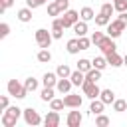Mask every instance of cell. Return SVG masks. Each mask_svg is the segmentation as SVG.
<instances>
[{"instance_id": "cell-1", "label": "cell", "mask_w": 127, "mask_h": 127, "mask_svg": "<svg viewBox=\"0 0 127 127\" xmlns=\"http://www.w3.org/2000/svg\"><path fill=\"white\" fill-rule=\"evenodd\" d=\"M20 115H24V109H20V107H16V105L4 109V113H2V117H0L2 127H14L16 121L20 119Z\"/></svg>"}, {"instance_id": "cell-2", "label": "cell", "mask_w": 127, "mask_h": 127, "mask_svg": "<svg viewBox=\"0 0 127 127\" xmlns=\"http://www.w3.org/2000/svg\"><path fill=\"white\" fill-rule=\"evenodd\" d=\"M6 89H8V95H12V97H16V99H24V97L28 95L26 85L20 83L18 79H10L8 85H6Z\"/></svg>"}, {"instance_id": "cell-3", "label": "cell", "mask_w": 127, "mask_h": 127, "mask_svg": "<svg viewBox=\"0 0 127 127\" xmlns=\"http://www.w3.org/2000/svg\"><path fill=\"white\" fill-rule=\"evenodd\" d=\"M105 28H107V36H111V38L115 40V38H119V36H121V34L125 32L127 24H125V22H123L121 18H117V20H111V22H109V24H107Z\"/></svg>"}, {"instance_id": "cell-4", "label": "cell", "mask_w": 127, "mask_h": 127, "mask_svg": "<svg viewBox=\"0 0 127 127\" xmlns=\"http://www.w3.org/2000/svg\"><path fill=\"white\" fill-rule=\"evenodd\" d=\"M81 91H83V95H85V97H89V99H97V97H99V93H101V89H99L97 81H89V79H85V81L81 83Z\"/></svg>"}, {"instance_id": "cell-5", "label": "cell", "mask_w": 127, "mask_h": 127, "mask_svg": "<svg viewBox=\"0 0 127 127\" xmlns=\"http://www.w3.org/2000/svg\"><path fill=\"white\" fill-rule=\"evenodd\" d=\"M52 40H54V36H52V32H48L46 28L36 30V44H38L40 48H50V46H52Z\"/></svg>"}, {"instance_id": "cell-6", "label": "cell", "mask_w": 127, "mask_h": 127, "mask_svg": "<svg viewBox=\"0 0 127 127\" xmlns=\"http://www.w3.org/2000/svg\"><path fill=\"white\" fill-rule=\"evenodd\" d=\"M24 121H26V125H32V127H38L40 123H44V119L40 117V113L36 109H32V107L24 109Z\"/></svg>"}, {"instance_id": "cell-7", "label": "cell", "mask_w": 127, "mask_h": 127, "mask_svg": "<svg viewBox=\"0 0 127 127\" xmlns=\"http://www.w3.org/2000/svg\"><path fill=\"white\" fill-rule=\"evenodd\" d=\"M97 48L101 50V54H103V56H109V54L117 52V46H115V42H113V38H111V36H105V38L97 44Z\"/></svg>"}, {"instance_id": "cell-8", "label": "cell", "mask_w": 127, "mask_h": 127, "mask_svg": "<svg viewBox=\"0 0 127 127\" xmlns=\"http://www.w3.org/2000/svg\"><path fill=\"white\" fill-rule=\"evenodd\" d=\"M79 20H81V18H79V12H77V10H65V12L62 14V22H64L65 28H73V24L79 22Z\"/></svg>"}, {"instance_id": "cell-9", "label": "cell", "mask_w": 127, "mask_h": 127, "mask_svg": "<svg viewBox=\"0 0 127 127\" xmlns=\"http://www.w3.org/2000/svg\"><path fill=\"white\" fill-rule=\"evenodd\" d=\"M64 103L69 109H77L81 105V95H77V93H64Z\"/></svg>"}, {"instance_id": "cell-10", "label": "cell", "mask_w": 127, "mask_h": 127, "mask_svg": "<svg viewBox=\"0 0 127 127\" xmlns=\"http://www.w3.org/2000/svg\"><path fill=\"white\" fill-rule=\"evenodd\" d=\"M64 30H65V26L62 22V16L54 18V22H52V36H54V40H60L64 36Z\"/></svg>"}, {"instance_id": "cell-11", "label": "cell", "mask_w": 127, "mask_h": 127, "mask_svg": "<svg viewBox=\"0 0 127 127\" xmlns=\"http://www.w3.org/2000/svg\"><path fill=\"white\" fill-rule=\"evenodd\" d=\"M65 123H67V127H79L83 123V115L79 111H69L65 117Z\"/></svg>"}, {"instance_id": "cell-12", "label": "cell", "mask_w": 127, "mask_h": 127, "mask_svg": "<svg viewBox=\"0 0 127 127\" xmlns=\"http://www.w3.org/2000/svg\"><path fill=\"white\" fill-rule=\"evenodd\" d=\"M44 125L46 127H58L60 125V113L58 111H48L46 113V117H44Z\"/></svg>"}, {"instance_id": "cell-13", "label": "cell", "mask_w": 127, "mask_h": 127, "mask_svg": "<svg viewBox=\"0 0 127 127\" xmlns=\"http://www.w3.org/2000/svg\"><path fill=\"white\" fill-rule=\"evenodd\" d=\"M58 79H60V77H58L56 71H46L44 77H42V83H44V87H56Z\"/></svg>"}, {"instance_id": "cell-14", "label": "cell", "mask_w": 127, "mask_h": 127, "mask_svg": "<svg viewBox=\"0 0 127 127\" xmlns=\"http://www.w3.org/2000/svg\"><path fill=\"white\" fill-rule=\"evenodd\" d=\"M71 79L69 77H60L58 79V83H56V89L60 91V93H69V89H71Z\"/></svg>"}, {"instance_id": "cell-15", "label": "cell", "mask_w": 127, "mask_h": 127, "mask_svg": "<svg viewBox=\"0 0 127 127\" xmlns=\"http://www.w3.org/2000/svg\"><path fill=\"white\" fill-rule=\"evenodd\" d=\"M99 99H101L105 105H113V101H115V93H113V89H101Z\"/></svg>"}, {"instance_id": "cell-16", "label": "cell", "mask_w": 127, "mask_h": 127, "mask_svg": "<svg viewBox=\"0 0 127 127\" xmlns=\"http://www.w3.org/2000/svg\"><path fill=\"white\" fill-rule=\"evenodd\" d=\"M16 18H18L20 22H24V24H26V22H30V20H32V8H30V6L20 8V10H18V14H16Z\"/></svg>"}, {"instance_id": "cell-17", "label": "cell", "mask_w": 127, "mask_h": 127, "mask_svg": "<svg viewBox=\"0 0 127 127\" xmlns=\"http://www.w3.org/2000/svg\"><path fill=\"white\" fill-rule=\"evenodd\" d=\"M109 22H111V16H109V14H105V12H101V10H99V14H95V26L105 28Z\"/></svg>"}, {"instance_id": "cell-18", "label": "cell", "mask_w": 127, "mask_h": 127, "mask_svg": "<svg viewBox=\"0 0 127 127\" xmlns=\"http://www.w3.org/2000/svg\"><path fill=\"white\" fill-rule=\"evenodd\" d=\"M107 58V64L111 65V67H121L123 65V58L117 54V52H113V54H109V56H105Z\"/></svg>"}, {"instance_id": "cell-19", "label": "cell", "mask_w": 127, "mask_h": 127, "mask_svg": "<svg viewBox=\"0 0 127 127\" xmlns=\"http://www.w3.org/2000/svg\"><path fill=\"white\" fill-rule=\"evenodd\" d=\"M103 107H105V103L97 97V99H91V105H89V111L93 113V115H99V113H103Z\"/></svg>"}, {"instance_id": "cell-20", "label": "cell", "mask_w": 127, "mask_h": 127, "mask_svg": "<svg viewBox=\"0 0 127 127\" xmlns=\"http://www.w3.org/2000/svg\"><path fill=\"white\" fill-rule=\"evenodd\" d=\"M79 18H81V20H85V22H89V20H95V12H93V8H89V6H83V8L79 10Z\"/></svg>"}, {"instance_id": "cell-21", "label": "cell", "mask_w": 127, "mask_h": 127, "mask_svg": "<svg viewBox=\"0 0 127 127\" xmlns=\"http://www.w3.org/2000/svg\"><path fill=\"white\" fill-rule=\"evenodd\" d=\"M73 32H75L77 38H79V36H85V34H87V22H85V20L75 22V24H73Z\"/></svg>"}, {"instance_id": "cell-22", "label": "cell", "mask_w": 127, "mask_h": 127, "mask_svg": "<svg viewBox=\"0 0 127 127\" xmlns=\"http://www.w3.org/2000/svg\"><path fill=\"white\" fill-rule=\"evenodd\" d=\"M36 60H38L40 64H48V62H52V54H50V50H48V48H40Z\"/></svg>"}, {"instance_id": "cell-23", "label": "cell", "mask_w": 127, "mask_h": 127, "mask_svg": "<svg viewBox=\"0 0 127 127\" xmlns=\"http://www.w3.org/2000/svg\"><path fill=\"white\" fill-rule=\"evenodd\" d=\"M65 50H67V54H77L81 48H79V40L77 38H71V40H67V44H65Z\"/></svg>"}, {"instance_id": "cell-24", "label": "cell", "mask_w": 127, "mask_h": 127, "mask_svg": "<svg viewBox=\"0 0 127 127\" xmlns=\"http://www.w3.org/2000/svg\"><path fill=\"white\" fill-rule=\"evenodd\" d=\"M69 79H71V83H73V85H81V83L85 81V73H83V71H79V69H75V71H71Z\"/></svg>"}, {"instance_id": "cell-25", "label": "cell", "mask_w": 127, "mask_h": 127, "mask_svg": "<svg viewBox=\"0 0 127 127\" xmlns=\"http://www.w3.org/2000/svg\"><path fill=\"white\" fill-rule=\"evenodd\" d=\"M91 64H93V67H97V69H101V71H103V69L109 65L105 56H97V58H93V60H91Z\"/></svg>"}, {"instance_id": "cell-26", "label": "cell", "mask_w": 127, "mask_h": 127, "mask_svg": "<svg viewBox=\"0 0 127 127\" xmlns=\"http://www.w3.org/2000/svg\"><path fill=\"white\" fill-rule=\"evenodd\" d=\"M56 73H58V77H69V75H71V69H69L67 64H60V65L56 67Z\"/></svg>"}, {"instance_id": "cell-27", "label": "cell", "mask_w": 127, "mask_h": 127, "mask_svg": "<svg viewBox=\"0 0 127 127\" xmlns=\"http://www.w3.org/2000/svg\"><path fill=\"white\" fill-rule=\"evenodd\" d=\"M54 89H56V87H44V89L40 91V99L46 101V103L52 101V99H54Z\"/></svg>"}, {"instance_id": "cell-28", "label": "cell", "mask_w": 127, "mask_h": 127, "mask_svg": "<svg viewBox=\"0 0 127 127\" xmlns=\"http://www.w3.org/2000/svg\"><path fill=\"white\" fill-rule=\"evenodd\" d=\"M91 67H93L91 60H85V58H81V60L77 62V69H79V71H83V73H87V71H89Z\"/></svg>"}, {"instance_id": "cell-29", "label": "cell", "mask_w": 127, "mask_h": 127, "mask_svg": "<svg viewBox=\"0 0 127 127\" xmlns=\"http://www.w3.org/2000/svg\"><path fill=\"white\" fill-rule=\"evenodd\" d=\"M85 79H89V81H99V79H101V69L91 67V69L85 73Z\"/></svg>"}, {"instance_id": "cell-30", "label": "cell", "mask_w": 127, "mask_h": 127, "mask_svg": "<svg viewBox=\"0 0 127 127\" xmlns=\"http://www.w3.org/2000/svg\"><path fill=\"white\" fill-rule=\"evenodd\" d=\"M48 16H52V18H58V16H62V10L58 8V4H56V0L48 4Z\"/></svg>"}, {"instance_id": "cell-31", "label": "cell", "mask_w": 127, "mask_h": 127, "mask_svg": "<svg viewBox=\"0 0 127 127\" xmlns=\"http://www.w3.org/2000/svg\"><path fill=\"white\" fill-rule=\"evenodd\" d=\"M125 109H127V99H115V101H113V111L123 113Z\"/></svg>"}, {"instance_id": "cell-32", "label": "cell", "mask_w": 127, "mask_h": 127, "mask_svg": "<svg viewBox=\"0 0 127 127\" xmlns=\"http://www.w3.org/2000/svg\"><path fill=\"white\" fill-rule=\"evenodd\" d=\"M64 107H65L64 99H58V97H54V99L50 101V109H54V111H62Z\"/></svg>"}, {"instance_id": "cell-33", "label": "cell", "mask_w": 127, "mask_h": 127, "mask_svg": "<svg viewBox=\"0 0 127 127\" xmlns=\"http://www.w3.org/2000/svg\"><path fill=\"white\" fill-rule=\"evenodd\" d=\"M24 85H26L28 91H36V89H38V79H36V77H26Z\"/></svg>"}, {"instance_id": "cell-34", "label": "cell", "mask_w": 127, "mask_h": 127, "mask_svg": "<svg viewBox=\"0 0 127 127\" xmlns=\"http://www.w3.org/2000/svg\"><path fill=\"white\" fill-rule=\"evenodd\" d=\"M95 125H97V127H107V125H109V117L103 115V113L95 115Z\"/></svg>"}, {"instance_id": "cell-35", "label": "cell", "mask_w": 127, "mask_h": 127, "mask_svg": "<svg viewBox=\"0 0 127 127\" xmlns=\"http://www.w3.org/2000/svg\"><path fill=\"white\" fill-rule=\"evenodd\" d=\"M113 6L115 10L121 14V12H127V0H113Z\"/></svg>"}, {"instance_id": "cell-36", "label": "cell", "mask_w": 127, "mask_h": 127, "mask_svg": "<svg viewBox=\"0 0 127 127\" xmlns=\"http://www.w3.org/2000/svg\"><path fill=\"white\" fill-rule=\"evenodd\" d=\"M77 40H79V48H81V50H87V48L91 46V38H85V36H79Z\"/></svg>"}, {"instance_id": "cell-37", "label": "cell", "mask_w": 127, "mask_h": 127, "mask_svg": "<svg viewBox=\"0 0 127 127\" xmlns=\"http://www.w3.org/2000/svg\"><path fill=\"white\" fill-rule=\"evenodd\" d=\"M103 38H105V34H103V32H93V34H91V44H95V46H97Z\"/></svg>"}, {"instance_id": "cell-38", "label": "cell", "mask_w": 127, "mask_h": 127, "mask_svg": "<svg viewBox=\"0 0 127 127\" xmlns=\"http://www.w3.org/2000/svg\"><path fill=\"white\" fill-rule=\"evenodd\" d=\"M56 4H58V8L62 10V14H64L65 10H69V0H56Z\"/></svg>"}, {"instance_id": "cell-39", "label": "cell", "mask_w": 127, "mask_h": 127, "mask_svg": "<svg viewBox=\"0 0 127 127\" xmlns=\"http://www.w3.org/2000/svg\"><path fill=\"white\" fill-rule=\"evenodd\" d=\"M12 4H14V0H0V14H4Z\"/></svg>"}, {"instance_id": "cell-40", "label": "cell", "mask_w": 127, "mask_h": 127, "mask_svg": "<svg viewBox=\"0 0 127 127\" xmlns=\"http://www.w3.org/2000/svg\"><path fill=\"white\" fill-rule=\"evenodd\" d=\"M48 0H26V6H30L32 10L34 8H38V6H42V4H46Z\"/></svg>"}, {"instance_id": "cell-41", "label": "cell", "mask_w": 127, "mask_h": 127, "mask_svg": "<svg viewBox=\"0 0 127 127\" xmlns=\"http://www.w3.org/2000/svg\"><path fill=\"white\" fill-rule=\"evenodd\" d=\"M8 34H10V26H8L6 22H2V24H0V38H6Z\"/></svg>"}, {"instance_id": "cell-42", "label": "cell", "mask_w": 127, "mask_h": 127, "mask_svg": "<svg viewBox=\"0 0 127 127\" xmlns=\"http://www.w3.org/2000/svg\"><path fill=\"white\" fill-rule=\"evenodd\" d=\"M8 103H10V101H8V95H2V97H0V109H2V111L8 109V107H10Z\"/></svg>"}, {"instance_id": "cell-43", "label": "cell", "mask_w": 127, "mask_h": 127, "mask_svg": "<svg viewBox=\"0 0 127 127\" xmlns=\"http://www.w3.org/2000/svg\"><path fill=\"white\" fill-rule=\"evenodd\" d=\"M119 18H121V20L127 24V12H121V14H119Z\"/></svg>"}, {"instance_id": "cell-44", "label": "cell", "mask_w": 127, "mask_h": 127, "mask_svg": "<svg viewBox=\"0 0 127 127\" xmlns=\"http://www.w3.org/2000/svg\"><path fill=\"white\" fill-rule=\"evenodd\" d=\"M123 65H127V54L123 56Z\"/></svg>"}]
</instances>
